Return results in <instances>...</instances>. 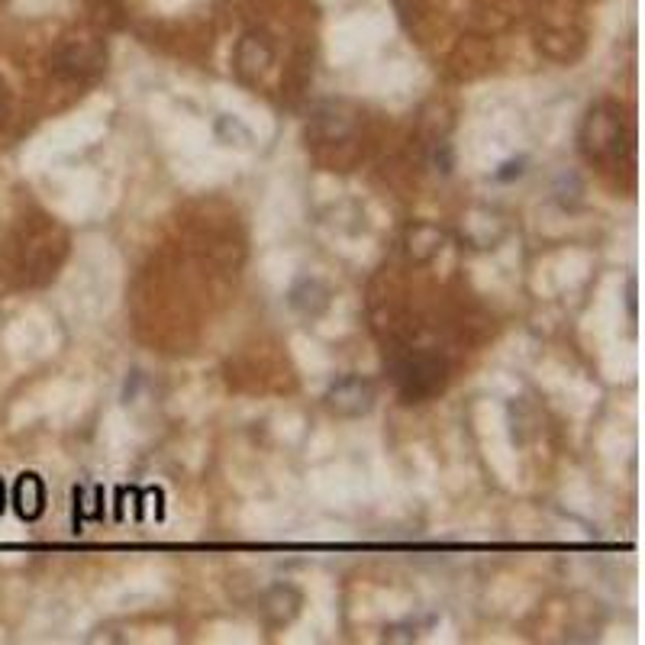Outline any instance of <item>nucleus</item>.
Listing matches in <instances>:
<instances>
[{
    "label": "nucleus",
    "mask_w": 645,
    "mask_h": 645,
    "mask_svg": "<svg viewBox=\"0 0 645 645\" xmlns=\"http://www.w3.org/2000/svg\"><path fill=\"white\" fill-rule=\"evenodd\" d=\"M578 149L591 165L597 168H616L629 152V126L626 113L613 100H600L591 110L578 129Z\"/></svg>",
    "instance_id": "obj_1"
},
{
    "label": "nucleus",
    "mask_w": 645,
    "mask_h": 645,
    "mask_svg": "<svg viewBox=\"0 0 645 645\" xmlns=\"http://www.w3.org/2000/svg\"><path fill=\"white\" fill-rule=\"evenodd\" d=\"M391 381L404 404H426L439 397L449 384V362L439 352L410 349L391 358Z\"/></svg>",
    "instance_id": "obj_2"
},
{
    "label": "nucleus",
    "mask_w": 645,
    "mask_h": 645,
    "mask_svg": "<svg viewBox=\"0 0 645 645\" xmlns=\"http://www.w3.org/2000/svg\"><path fill=\"white\" fill-rule=\"evenodd\" d=\"M52 71L71 84H91L107 71V42L97 36L65 39L52 55Z\"/></svg>",
    "instance_id": "obj_3"
},
{
    "label": "nucleus",
    "mask_w": 645,
    "mask_h": 645,
    "mask_svg": "<svg viewBox=\"0 0 645 645\" xmlns=\"http://www.w3.org/2000/svg\"><path fill=\"white\" fill-rule=\"evenodd\" d=\"M326 407L336 413V417H365V413L375 410V400L378 391L375 384L362 375H349V378H339L336 384H329L326 391Z\"/></svg>",
    "instance_id": "obj_4"
},
{
    "label": "nucleus",
    "mask_w": 645,
    "mask_h": 645,
    "mask_svg": "<svg viewBox=\"0 0 645 645\" xmlns=\"http://www.w3.org/2000/svg\"><path fill=\"white\" fill-rule=\"evenodd\" d=\"M300 607H304V594L291 584H275L258 597V613L271 629H281L297 620Z\"/></svg>",
    "instance_id": "obj_5"
},
{
    "label": "nucleus",
    "mask_w": 645,
    "mask_h": 645,
    "mask_svg": "<svg viewBox=\"0 0 645 645\" xmlns=\"http://www.w3.org/2000/svg\"><path fill=\"white\" fill-rule=\"evenodd\" d=\"M275 62V42L268 33H246L236 46V71L242 78H258L262 71Z\"/></svg>",
    "instance_id": "obj_6"
},
{
    "label": "nucleus",
    "mask_w": 645,
    "mask_h": 645,
    "mask_svg": "<svg viewBox=\"0 0 645 645\" xmlns=\"http://www.w3.org/2000/svg\"><path fill=\"white\" fill-rule=\"evenodd\" d=\"M13 510H17L20 520H26V523H33L46 513V484H42V478L33 475V471H26V475H20L17 484H13Z\"/></svg>",
    "instance_id": "obj_7"
},
{
    "label": "nucleus",
    "mask_w": 645,
    "mask_h": 645,
    "mask_svg": "<svg viewBox=\"0 0 645 645\" xmlns=\"http://www.w3.org/2000/svg\"><path fill=\"white\" fill-rule=\"evenodd\" d=\"M465 233H468V239L475 242L478 249H494L497 242L507 236V223L494 210H475L465 220Z\"/></svg>",
    "instance_id": "obj_8"
},
{
    "label": "nucleus",
    "mask_w": 645,
    "mask_h": 645,
    "mask_svg": "<svg viewBox=\"0 0 645 645\" xmlns=\"http://www.w3.org/2000/svg\"><path fill=\"white\" fill-rule=\"evenodd\" d=\"M288 304L304 317H320L329 307V288L317 278H300L288 294Z\"/></svg>",
    "instance_id": "obj_9"
},
{
    "label": "nucleus",
    "mask_w": 645,
    "mask_h": 645,
    "mask_svg": "<svg viewBox=\"0 0 645 645\" xmlns=\"http://www.w3.org/2000/svg\"><path fill=\"white\" fill-rule=\"evenodd\" d=\"M404 246H407V255L413 258V262H429V258L439 255L442 246H446V233L433 223H417V226L407 229Z\"/></svg>",
    "instance_id": "obj_10"
},
{
    "label": "nucleus",
    "mask_w": 645,
    "mask_h": 645,
    "mask_svg": "<svg viewBox=\"0 0 645 645\" xmlns=\"http://www.w3.org/2000/svg\"><path fill=\"white\" fill-rule=\"evenodd\" d=\"M104 491L94 484H84V487H75V523L81 520H100L104 516Z\"/></svg>",
    "instance_id": "obj_11"
},
{
    "label": "nucleus",
    "mask_w": 645,
    "mask_h": 645,
    "mask_svg": "<svg viewBox=\"0 0 645 645\" xmlns=\"http://www.w3.org/2000/svg\"><path fill=\"white\" fill-rule=\"evenodd\" d=\"M313 126H317V133H323V139H342V136L352 133V120L342 117L336 107L320 110L317 120H313Z\"/></svg>",
    "instance_id": "obj_12"
},
{
    "label": "nucleus",
    "mask_w": 645,
    "mask_h": 645,
    "mask_svg": "<svg viewBox=\"0 0 645 645\" xmlns=\"http://www.w3.org/2000/svg\"><path fill=\"white\" fill-rule=\"evenodd\" d=\"M10 117V91H7V84L0 81V123H4Z\"/></svg>",
    "instance_id": "obj_13"
},
{
    "label": "nucleus",
    "mask_w": 645,
    "mask_h": 645,
    "mask_svg": "<svg viewBox=\"0 0 645 645\" xmlns=\"http://www.w3.org/2000/svg\"><path fill=\"white\" fill-rule=\"evenodd\" d=\"M504 168H507V171H497V178H500V181H507V178H513V175H516V178L523 175V165H520V162H516V165L510 162V165H504Z\"/></svg>",
    "instance_id": "obj_14"
},
{
    "label": "nucleus",
    "mask_w": 645,
    "mask_h": 645,
    "mask_svg": "<svg viewBox=\"0 0 645 645\" xmlns=\"http://www.w3.org/2000/svg\"><path fill=\"white\" fill-rule=\"evenodd\" d=\"M7 507V491H4V481H0V513H4Z\"/></svg>",
    "instance_id": "obj_15"
}]
</instances>
